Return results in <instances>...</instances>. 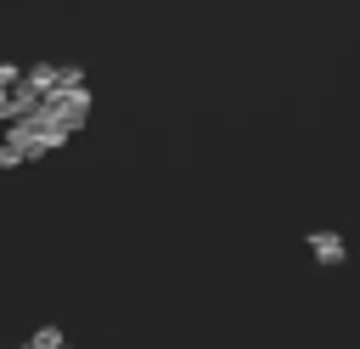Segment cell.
<instances>
[{"instance_id": "cell-2", "label": "cell", "mask_w": 360, "mask_h": 349, "mask_svg": "<svg viewBox=\"0 0 360 349\" xmlns=\"http://www.w3.org/2000/svg\"><path fill=\"white\" fill-rule=\"evenodd\" d=\"M304 242H309V253H315V265H343V259H349V242H343L338 231H309Z\"/></svg>"}, {"instance_id": "cell-1", "label": "cell", "mask_w": 360, "mask_h": 349, "mask_svg": "<svg viewBox=\"0 0 360 349\" xmlns=\"http://www.w3.org/2000/svg\"><path fill=\"white\" fill-rule=\"evenodd\" d=\"M45 118H51V124H62V129L73 135V129L90 118V84H79V90H56V96L45 101Z\"/></svg>"}, {"instance_id": "cell-3", "label": "cell", "mask_w": 360, "mask_h": 349, "mask_svg": "<svg viewBox=\"0 0 360 349\" xmlns=\"http://www.w3.org/2000/svg\"><path fill=\"white\" fill-rule=\"evenodd\" d=\"M28 349H68V343H62V332H56V326H39V332L28 338Z\"/></svg>"}]
</instances>
